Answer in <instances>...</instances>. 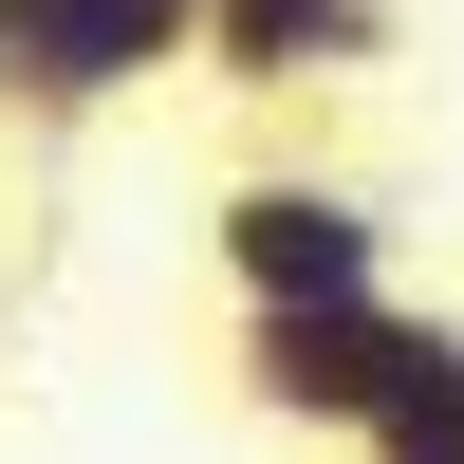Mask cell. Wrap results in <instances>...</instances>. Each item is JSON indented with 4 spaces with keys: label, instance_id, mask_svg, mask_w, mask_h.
Listing matches in <instances>:
<instances>
[{
    "label": "cell",
    "instance_id": "cell-1",
    "mask_svg": "<svg viewBox=\"0 0 464 464\" xmlns=\"http://www.w3.org/2000/svg\"><path fill=\"white\" fill-rule=\"evenodd\" d=\"M205 242H223V297H242V316L391 297V205H372V186H334V168H242V186L205 205Z\"/></svg>",
    "mask_w": 464,
    "mask_h": 464
},
{
    "label": "cell",
    "instance_id": "cell-2",
    "mask_svg": "<svg viewBox=\"0 0 464 464\" xmlns=\"http://www.w3.org/2000/svg\"><path fill=\"white\" fill-rule=\"evenodd\" d=\"M428 353H446V316H409V297H334V316H242L223 391H242L260 428H297V446H372V409H391Z\"/></svg>",
    "mask_w": 464,
    "mask_h": 464
},
{
    "label": "cell",
    "instance_id": "cell-3",
    "mask_svg": "<svg viewBox=\"0 0 464 464\" xmlns=\"http://www.w3.org/2000/svg\"><path fill=\"white\" fill-rule=\"evenodd\" d=\"M205 56V0H0V130H93Z\"/></svg>",
    "mask_w": 464,
    "mask_h": 464
},
{
    "label": "cell",
    "instance_id": "cell-4",
    "mask_svg": "<svg viewBox=\"0 0 464 464\" xmlns=\"http://www.w3.org/2000/svg\"><path fill=\"white\" fill-rule=\"evenodd\" d=\"M391 56V0H205V56L186 74H223V93H316V74H372Z\"/></svg>",
    "mask_w": 464,
    "mask_h": 464
},
{
    "label": "cell",
    "instance_id": "cell-5",
    "mask_svg": "<svg viewBox=\"0 0 464 464\" xmlns=\"http://www.w3.org/2000/svg\"><path fill=\"white\" fill-rule=\"evenodd\" d=\"M353 464H464V316H446V353L372 409V446H353Z\"/></svg>",
    "mask_w": 464,
    "mask_h": 464
}]
</instances>
